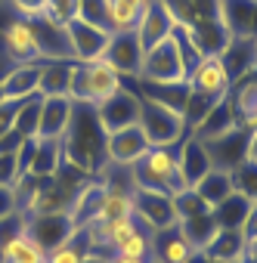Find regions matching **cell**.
I'll return each mask as SVG.
<instances>
[{
  "label": "cell",
  "instance_id": "6da1fadb",
  "mask_svg": "<svg viewBox=\"0 0 257 263\" xmlns=\"http://www.w3.org/2000/svg\"><path fill=\"white\" fill-rule=\"evenodd\" d=\"M62 161L78 167L87 177H99V171L108 164L105 158V130L99 124L96 105L90 102H75L71 118L62 134Z\"/></svg>",
  "mask_w": 257,
  "mask_h": 263
},
{
  "label": "cell",
  "instance_id": "7a4b0ae2",
  "mask_svg": "<svg viewBox=\"0 0 257 263\" xmlns=\"http://www.w3.org/2000/svg\"><path fill=\"white\" fill-rule=\"evenodd\" d=\"M134 189H155V192H180L186 183L177 171V146H149L131 164Z\"/></svg>",
  "mask_w": 257,
  "mask_h": 263
},
{
  "label": "cell",
  "instance_id": "3957f363",
  "mask_svg": "<svg viewBox=\"0 0 257 263\" xmlns=\"http://www.w3.org/2000/svg\"><path fill=\"white\" fill-rule=\"evenodd\" d=\"M121 87H124V78L112 68V62H108L105 56H99V59H93V62H75L68 99H71V102L99 105L102 99H108V96L118 93Z\"/></svg>",
  "mask_w": 257,
  "mask_h": 263
},
{
  "label": "cell",
  "instance_id": "277c9868",
  "mask_svg": "<svg viewBox=\"0 0 257 263\" xmlns=\"http://www.w3.org/2000/svg\"><path fill=\"white\" fill-rule=\"evenodd\" d=\"M140 130L149 140V146H180V140L189 134L186 118L155 99L140 96Z\"/></svg>",
  "mask_w": 257,
  "mask_h": 263
},
{
  "label": "cell",
  "instance_id": "5b68a950",
  "mask_svg": "<svg viewBox=\"0 0 257 263\" xmlns=\"http://www.w3.org/2000/svg\"><path fill=\"white\" fill-rule=\"evenodd\" d=\"M137 81H149V84H180V81H186L174 34L143 53V65H140Z\"/></svg>",
  "mask_w": 257,
  "mask_h": 263
},
{
  "label": "cell",
  "instance_id": "8992f818",
  "mask_svg": "<svg viewBox=\"0 0 257 263\" xmlns=\"http://www.w3.org/2000/svg\"><path fill=\"white\" fill-rule=\"evenodd\" d=\"M96 115H99V124L105 134H115L121 127H134L140 121V93L124 84L118 93H112L108 99L96 105Z\"/></svg>",
  "mask_w": 257,
  "mask_h": 263
},
{
  "label": "cell",
  "instance_id": "52a82bcc",
  "mask_svg": "<svg viewBox=\"0 0 257 263\" xmlns=\"http://www.w3.org/2000/svg\"><path fill=\"white\" fill-rule=\"evenodd\" d=\"M186 84H189V93H195V96H201V99H208V102H220V99L229 93L232 78H229V71H226L223 56H205V59L195 65V71L189 74Z\"/></svg>",
  "mask_w": 257,
  "mask_h": 263
},
{
  "label": "cell",
  "instance_id": "ba28073f",
  "mask_svg": "<svg viewBox=\"0 0 257 263\" xmlns=\"http://www.w3.org/2000/svg\"><path fill=\"white\" fill-rule=\"evenodd\" d=\"M134 217L149 232L177 226V211H174L171 195L168 192H155V189H134Z\"/></svg>",
  "mask_w": 257,
  "mask_h": 263
},
{
  "label": "cell",
  "instance_id": "9c48e42d",
  "mask_svg": "<svg viewBox=\"0 0 257 263\" xmlns=\"http://www.w3.org/2000/svg\"><path fill=\"white\" fill-rule=\"evenodd\" d=\"M25 232H28L44 251H53V248L65 245L78 229H75L68 211H62V214H28V226H25Z\"/></svg>",
  "mask_w": 257,
  "mask_h": 263
},
{
  "label": "cell",
  "instance_id": "30bf717a",
  "mask_svg": "<svg viewBox=\"0 0 257 263\" xmlns=\"http://www.w3.org/2000/svg\"><path fill=\"white\" fill-rule=\"evenodd\" d=\"M0 44H4V53L13 65H22V62H41V50H38V41H34V31H31V22L28 19H10L0 31Z\"/></svg>",
  "mask_w": 257,
  "mask_h": 263
},
{
  "label": "cell",
  "instance_id": "8fae6325",
  "mask_svg": "<svg viewBox=\"0 0 257 263\" xmlns=\"http://www.w3.org/2000/svg\"><path fill=\"white\" fill-rule=\"evenodd\" d=\"M143 44L134 31H121V34H112L108 44H105V59L112 62V68L121 74V78H137L140 74V65H143Z\"/></svg>",
  "mask_w": 257,
  "mask_h": 263
},
{
  "label": "cell",
  "instance_id": "7c38bea8",
  "mask_svg": "<svg viewBox=\"0 0 257 263\" xmlns=\"http://www.w3.org/2000/svg\"><path fill=\"white\" fill-rule=\"evenodd\" d=\"M248 140H251V130H245V127H232L229 134L208 140L205 149L211 155V164L220 171H235L248 158Z\"/></svg>",
  "mask_w": 257,
  "mask_h": 263
},
{
  "label": "cell",
  "instance_id": "4fadbf2b",
  "mask_svg": "<svg viewBox=\"0 0 257 263\" xmlns=\"http://www.w3.org/2000/svg\"><path fill=\"white\" fill-rule=\"evenodd\" d=\"M232 111H235V121L238 127L245 130H257V68L245 71L242 78H235L229 84V93H226Z\"/></svg>",
  "mask_w": 257,
  "mask_h": 263
},
{
  "label": "cell",
  "instance_id": "5bb4252c",
  "mask_svg": "<svg viewBox=\"0 0 257 263\" xmlns=\"http://www.w3.org/2000/svg\"><path fill=\"white\" fill-rule=\"evenodd\" d=\"M146 149H149V140L143 137L140 124L121 127V130H115V134H105V158H108V164L131 167Z\"/></svg>",
  "mask_w": 257,
  "mask_h": 263
},
{
  "label": "cell",
  "instance_id": "9a60e30c",
  "mask_svg": "<svg viewBox=\"0 0 257 263\" xmlns=\"http://www.w3.org/2000/svg\"><path fill=\"white\" fill-rule=\"evenodd\" d=\"M28 22H31L34 41H38V50H41V62H75L68 31L62 25H53V22H47L41 16H34Z\"/></svg>",
  "mask_w": 257,
  "mask_h": 263
},
{
  "label": "cell",
  "instance_id": "2e32d148",
  "mask_svg": "<svg viewBox=\"0 0 257 263\" xmlns=\"http://www.w3.org/2000/svg\"><path fill=\"white\" fill-rule=\"evenodd\" d=\"M65 31H68V44H71V56H75V62H93V59H99V56L105 53L108 37H112L105 28H96V25L81 22V19L68 22Z\"/></svg>",
  "mask_w": 257,
  "mask_h": 263
},
{
  "label": "cell",
  "instance_id": "e0dca14e",
  "mask_svg": "<svg viewBox=\"0 0 257 263\" xmlns=\"http://www.w3.org/2000/svg\"><path fill=\"white\" fill-rule=\"evenodd\" d=\"M174 28H177V22H174V16L164 10L161 0H149L146 10H143V16H140V22H137V28H134V34L140 37L143 50H149V47L161 44L164 37H171Z\"/></svg>",
  "mask_w": 257,
  "mask_h": 263
},
{
  "label": "cell",
  "instance_id": "ac0fdd59",
  "mask_svg": "<svg viewBox=\"0 0 257 263\" xmlns=\"http://www.w3.org/2000/svg\"><path fill=\"white\" fill-rule=\"evenodd\" d=\"M38 71L41 62L10 65V71L0 78V102H25L38 96Z\"/></svg>",
  "mask_w": 257,
  "mask_h": 263
},
{
  "label": "cell",
  "instance_id": "d6986e66",
  "mask_svg": "<svg viewBox=\"0 0 257 263\" xmlns=\"http://www.w3.org/2000/svg\"><path fill=\"white\" fill-rule=\"evenodd\" d=\"M211 167H214V164H211V155H208L205 143H201L198 137L186 134V137L180 140V146H177V171H180L183 183H186V186H195Z\"/></svg>",
  "mask_w": 257,
  "mask_h": 263
},
{
  "label": "cell",
  "instance_id": "ffe728a7",
  "mask_svg": "<svg viewBox=\"0 0 257 263\" xmlns=\"http://www.w3.org/2000/svg\"><path fill=\"white\" fill-rule=\"evenodd\" d=\"M71 99L68 96H41V115H38V140H62L68 118H71Z\"/></svg>",
  "mask_w": 257,
  "mask_h": 263
},
{
  "label": "cell",
  "instance_id": "44dd1931",
  "mask_svg": "<svg viewBox=\"0 0 257 263\" xmlns=\"http://www.w3.org/2000/svg\"><path fill=\"white\" fill-rule=\"evenodd\" d=\"M102 198H105V183L99 177H90L71 198L68 204V217L75 223V229H84L87 223L99 220V208H102Z\"/></svg>",
  "mask_w": 257,
  "mask_h": 263
},
{
  "label": "cell",
  "instance_id": "7402d4cb",
  "mask_svg": "<svg viewBox=\"0 0 257 263\" xmlns=\"http://www.w3.org/2000/svg\"><path fill=\"white\" fill-rule=\"evenodd\" d=\"M192 254H195V248L186 241L180 226H168V229L152 232V260L155 263H189Z\"/></svg>",
  "mask_w": 257,
  "mask_h": 263
},
{
  "label": "cell",
  "instance_id": "603a6c76",
  "mask_svg": "<svg viewBox=\"0 0 257 263\" xmlns=\"http://www.w3.org/2000/svg\"><path fill=\"white\" fill-rule=\"evenodd\" d=\"M257 0H220V22L232 37H254Z\"/></svg>",
  "mask_w": 257,
  "mask_h": 263
},
{
  "label": "cell",
  "instance_id": "cb8c5ba5",
  "mask_svg": "<svg viewBox=\"0 0 257 263\" xmlns=\"http://www.w3.org/2000/svg\"><path fill=\"white\" fill-rule=\"evenodd\" d=\"M232 127H238V121H235V111H232V105H229V99L223 96L220 102H214L211 105V111L192 127V137H198L201 143H208V140H217V137H223V134H229Z\"/></svg>",
  "mask_w": 257,
  "mask_h": 263
},
{
  "label": "cell",
  "instance_id": "d4e9b609",
  "mask_svg": "<svg viewBox=\"0 0 257 263\" xmlns=\"http://www.w3.org/2000/svg\"><path fill=\"white\" fill-rule=\"evenodd\" d=\"M205 254L217 263H242L248 257V241L242 229H217V235L208 241Z\"/></svg>",
  "mask_w": 257,
  "mask_h": 263
},
{
  "label": "cell",
  "instance_id": "484cf974",
  "mask_svg": "<svg viewBox=\"0 0 257 263\" xmlns=\"http://www.w3.org/2000/svg\"><path fill=\"white\" fill-rule=\"evenodd\" d=\"M75 62H41L38 96H68Z\"/></svg>",
  "mask_w": 257,
  "mask_h": 263
},
{
  "label": "cell",
  "instance_id": "4316f807",
  "mask_svg": "<svg viewBox=\"0 0 257 263\" xmlns=\"http://www.w3.org/2000/svg\"><path fill=\"white\" fill-rule=\"evenodd\" d=\"M192 189L205 198L208 208H217L223 198H229V195L235 192V189H232V174H229V171H220V167H211Z\"/></svg>",
  "mask_w": 257,
  "mask_h": 263
},
{
  "label": "cell",
  "instance_id": "83f0119b",
  "mask_svg": "<svg viewBox=\"0 0 257 263\" xmlns=\"http://www.w3.org/2000/svg\"><path fill=\"white\" fill-rule=\"evenodd\" d=\"M149 0H108V31H134Z\"/></svg>",
  "mask_w": 257,
  "mask_h": 263
},
{
  "label": "cell",
  "instance_id": "f1b7e54d",
  "mask_svg": "<svg viewBox=\"0 0 257 263\" xmlns=\"http://www.w3.org/2000/svg\"><path fill=\"white\" fill-rule=\"evenodd\" d=\"M59 167H62V143L59 140H38L34 158H31V167L25 177H56Z\"/></svg>",
  "mask_w": 257,
  "mask_h": 263
},
{
  "label": "cell",
  "instance_id": "f546056e",
  "mask_svg": "<svg viewBox=\"0 0 257 263\" xmlns=\"http://www.w3.org/2000/svg\"><path fill=\"white\" fill-rule=\"evenodd\" d=\"M0 257H4V263H47V251L28 232L16 235L7 245H0Z\"/></svg>",
  "mask_w": 257,
  "mask_h": 263
},
{
  "label": "cell",
  "instance_id": "4dcf8cb0",
  "mask_svg": "<svg viewBox=\"0 0 257 263\" xmlns=\"http://www.w3.org/2000/svg\"><path fill=\"white\" fill-rule=\"evenodd\" d=\"M180 226V232L186 235V241L195 248V251H205L208 248V241L217 235V220H214V211H208V214H198V217H189V220H180L177 223Z\"/></svg>",
  "mask_w": 257,
  "mask_h": 263
},
{
  "label": "cell",
  "instance_id": "1f68e13d",
  "mask_svg": "<svg viewBox=\"0 0 257 263\" xmlns=\"http://www.w3.org/2000/svg\"><path fill=\"white\" fill-rule=\"evenodd\" d=\"M214 211V220H217V226L220 229H242V223H245V217H248V211H251V201L245 198V195H238V192H232L229 198H223L217 208H211Z\"/></svg>",
  "mask_w": 257,
  "mask_h": 263
},
{
  "label": "cell",
  "instance_id": "d6a6232c",
  "mask_svg": "<svg viewBox=\"0 0 257 263\" xmlns=\"http://www.w3.org/2000/svg\"><path fill=\"white\" fill-rule=\"evenodd\" d=\"M121 217H134V192H121V189H105L99 220H121Z\"/></svg>",
  "mask_w": 257,
  "mask_h": 263
},
{
  "label": "cell",
  "instance_id": "836d02e7",
  "mask_svg": "<svg viewBox=\"0 0 257 263\" xmlns=\"http://www.w3.org/2000/svg\"><path fill=\"white\" fill-rule=\"evenodd\" d=\"M171 201H174V211H177V223L180 220H189V217H198V214H208L211 208L205 204V198L192 189V186H183L180 192H174L171 195Z\"/></svg>",
  "mask_w": 257,
  "mask_h": 263
},
{
  "label": "cell",
  "instance_id": "e575fe53",
  "mask_svg": "<svg viewBox=\"0 0 257 263\" xmlns=\"http://www.w3.org/2000/svg\"><path fill=\"white\" fill-rule=\"evenodd\" d=\"M87 254H90V251H87V238H84V232L78 229L65 245L47 251V263H81Z\"/></svg>",
  "mask_w": 257,
  "mask_h": 263
},
{
  "label": "cell",
  "instance_id": "d590c367",
  "mask_svg": "<svg viewBox=\"0 0 257 263\" xmlns=\"http://www.w3.org/2000/svg\"><path fill=\"white\" fill-rule=\"evenodd\" d=\"M232 174V189L238 192V195H245L251 204H257V161H251V158H245L235 171H229Z\"/></svg>",
  "mask_w": 257,
  "mask_h": 263
},
{
  "label": "cell",
  "instance_id": "8d00e7d4",
  "mask_svg": "<svg viewBox=\"0 0 257 263\" xmlns=\"http://www.w3.org/2000/svg\"><path fill=\"white\" fill-rule=\"evenodd\" d=\"M41 19L53 22V25H68L78 19V0H44V10H41Z\"/></svg>",
  "mask_w": 257,
  "mask_h": 263
},
{
  "label": "cell",
  "instance_id": "74e56055",
  "mask_svg": "<svg viewBox=\"0 0 257 263\" xmlns=\"http://www.w3.org/2000/svg\"><path fill=\"white\" fill-rule=\"evenodd\" d=\"M78 19L108 31V0H78Z\"/></svg>",
  "mask_w": 257,
  "mask_h": 263
},
{
  "label": "cell",
  "instance_id": "f35d334b",
  "mask_svg": "<svg viewBox=\"0 0 257 263\" xmlns=\"http://www.w3.org/2000/svg\"><path fill=\"white\" fill-rule=\"evenodd\" d=\"M115 254H124V257H149L152 260V232H134L131 238H124L118 248H115Z\"/></svg>",
  "mask_w": 257,
  "mask_h": 263
},
{
  "label": "cell",
  "instance_id": "ab89813d",
  "mask_svg": "<svg viewBox=\"0 0 257 263\" xmlns=\"http://www.w3.org/2000/svg\"><path fill=\"white\" fill-rule=\"evenodd\" d=\"M25 226H28V214L19 211V208L10 211L7 217H0V245H7V241H13L16 235H22Z\"/></svg>",
  "mask_w": 257,
  "mask_h": 263
},
{
  "label": "cell",
  "instance_id": "60d3db41",
  "mask_svg": "<svg viewBox=\"0 0 257 263\" xmlns=\"http://www.w3.org/2000/svg\"><path fill=\"white\" fill-rule=\"evenodd\" d=\"M177 25H192V0H161Z\"/></svg>",
  "mask_w": 257,
  "mask_h": 263
},
{
  "label": "cell",
  "instance_id": "b9f144b4",
  "mask_svg": "<svg viewBox=\"0 0 257 263\" xmlns=\"http://www.w3.org/2000/svg\"><path fill=\"white\" fill-rule=\"evenodd\" d=\"M0 183H4V186H16L19 183L16 155H10V152H0Z\"/></svg>",
  "mask_w": 257,
  "mask_h": 263
},
{
  "label": "cell",
  "instance_id": "7bdbcfd3",
  "mask_svg": "<svg viewBox=\"0 0 257 263\" xmlns=\"http://www.w3.org/2000/svg\"><path fill=\"white\" fill-rule=\"evenodd\" d=\"M10 4V10L19 16V19H34V16H41V10H44V0H7Z\"/></svg>",
  "mask_w": 257,
  "mask_h": 263
},
{
  "label": "cell",
  "instance_id": "ee69618b",
  "mask_svg": "<svg viewBox=\"0 0 257 263\" xmlns=\"http://www.w3.org/2000/svg\"><path fill=\"white\" fill-rule=\"evenodd\" d=\"M25 140H28V137H22L16 127H10L7 134L0 137V152H10V155H16V152H19V146H22Z\"/></svg>",
  "mask_w": 257,
  "mask_h": 263
},
{
  "label": "cell",
  "instance_id": "f6af8a7d",
  "mask_svg": "<svg viewBox=\"0 0 257 263\" xmlns=\"http://www.w3.org/2000/svg\"><path fill=\"white\" fill-rule=\"evenodd\" d=\"M10 211H16V186L0 183V217H7Z\"/></svg>",
  "mask_w": 257,
  "mask_h": 263
},
{
  "label": "cell",
  "instance_id": "bcb514c9",
  "mask_svg": "<svg viewBox=\"0 0 257 263\" xmlns=\"http://www.w3.org/2000/svg\"><path fill=\"white\" fill-rule=\"evenodd\" d=\"M242 235H245L248 245L257 241V204H251V211H248V217H245V223H242Z\"/></svg>",
  "mask_w": 257,
  "mask_h": 263
},
{
  "label": "cell",
  "instance_id": "7dc6e473",
  "mask_svg": "<svg viewBox=\"0 0 257 263\" xmlns=\"http://www.w3.org/2000/svg\"><path fill=\"white\" fill-rule=\"evenodd\" d=\"M108 263H149V257H124V254H115Z\"/></svg>",
  "mask_w": 257,
  "mask_h": 263
},
{
  "label": "cell",
  "instance_id": "c3c4849f",
  "mask_svg": "<svg viewBox=\"0 0 257 263\" xmlns=\"http://www.w3.org/2000/svg\"><path fill=\"white\" fill-rule=\"evenodd\" d=\"M248 158L257 161V130H251V140H248Z\"/></svg>",
  "mask_w": 257,
  "mask_h": 263
},
{
  "label": "cell",
  "instance_id": "681fc988",
  "mask_svg": "<svg viewBox=\"0 0 257 263\" xmlns=\"http://www.w3.org/2000/svg\"><path fill=\"white\" fill-rule=\"evenodd\" d=\"M189 263H217V260H211V257H208L205 251H195V254L189 257Z\"/></svg>",
  "mask_w": 257,
  "mask_h": 263
},
{
  "label": "cell",
  "instance_id": "f907efd6",
  "mask_svg": "<svg viewBox=\"0 0 257 263\" xmlns=\"http://www.w3.org/2000/svg\"><path fill=\"white\" fill-rule=\"evenodd\" d=\"M248 257H251V260H257V241H251V245H248Z\"/></svg>",
  "mask_w": 257,
  "mask_h": 263
},
{
  "label": "cell",
  "instance_id": "816d5d0a",
  "mask_svg": "<svg viewBox=\"0 0 257 263\" xmlns=\"http://www.w3.org/2000/svg\"><path fill=\"white\" fill-rule=\"evenodd\" d=\"M0 263H4V257H0Z\"/></svg>",
  "mask_w": 257,
  "mask_h": 263
},
{
  "label": "cell",
  "instance_id": "f5cc1de1",
  "mask_svg": "<svg viewBox=\"0 0 257 263\" xmlns=\"http://www.w3.org/2000/svg\"><path fill=\"white\" fill-rule=\"evenodd\" d=\"M149 263H155V260H149Z\"/></svg>",
  "mask_w": 257,
  "mask_h": 263
}]
</instances>
